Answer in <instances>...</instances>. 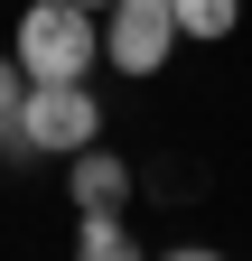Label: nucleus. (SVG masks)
I'll use <instances>...</instances> for the list:
<instances>
[{
	"label": "nucleus",
	"mask_w": 252,
	"mask_h": 261,
	"mask_svg": "<svg viewBox=\"0 0 252 261\" xmlns=\"http://www.w3.org/2000/svg\"><path fill=\"white\" fill-rule=\"evenodd\" d=\"M10 56H19L28 84H93V65H103V10H75V0H28Z\"/></svg>",
	"instance_id": "1"
},
{
	"label": "nucleus",
	"mask_w": 252,
	"mask_h": 261,
	"mask_svg": "<svg viewBox=\"0 0 252 261\" xmlns=\"http://www.w3.org/2000/svg\"><path fill=\"white\" fill-rule=\"evenodd\" d=\"M19 130L38 159H66L84 140H103V103H93V84H28L19 93Z\"/></svg>",
	"instance_id": "2"
},
{
	"label": "nucleus",
	"mask_w": 252,
	"mask_h": 261,
	"mask_svg": "<svg viewBox=\"0 0 252 261\" xmlns=\"http://www.w3.org/2000/svg\"><path fill=\"white\" fill-rule=\"evenodd\" d=\"M178 56V19H168V0H112L103 10V65H121V75H159V65Z\"/></svg>",
	"instance_id": "3"
},
{
	"label": "nucleus",
	"mask_w": 252,
	"mask_h": 261,
	"mask_svg": "<svg viewBox=\"0 0 252 261\" xmlns=\"http://www.w3.org/2000/svg\"><path fill=\"white\" fill-rule=\"evenodd\" d=\"M66 196H75V215H103V205H131V159H112L103 140L66 149Z\"/></svg>",
	"instance_id": "4"
},
{
	"label": "nucleus",
	"mask_w": 252,
	"mask_h": 261,
	"mask_svg": "<svg viewBox=\"0 0 252 261\" xmlns=\"http://www.w3.org/2000/svg\"><path fill=\"white\" fill-rule=\"evenodd\" d=\"M168 19H178V47H224L243 28V0H168Z\"/></svg>",
	"instance_id": "5"
},
{
	"label": "nucleus",
	"mask_w": 252,
	"mask_h": 261,
	"mask_svg": "<svg viewBox=\"0 0 252 261\" xmlns=\"http://www.w3.org/2000/svg\"><path fill=\"white\" fill-rule=\"evenodd\" d=\"M75 252H84V261H131L140 233L121 224V205H103V215H84V224H75Z\"/></svg>",
	"instance_id": "6"
},
{
	"label": "nucleus",
	"mask_w": 252,
	"mask_h": 261,
	"mask_svg": "<svg viewBox=\"0 0 252 261\" xmlns=\"http://www.w3.org/2000/svg\"><path fill=\"white\" fill-rule=\"evenodd\" d=\"M19 93H28V75H19V56H10V47H0V121H10V112H19Z\"/></svg>",
	"instance_id": "7"
},
{
	"label": "nucleus",
	"mask_w": 252,
	"mask_h": 261,
	"mask_svg": "<svg viewBox=\"0 0 252 261\" xmlns=\"http://www.w3.org/2000/svg\"><path fill=\"white\" fill-rule=\"evenodd\" d=\"M75 10H112V0H75Z\"/></svg>",
	"instance_id": "8"
}]
</instances>
